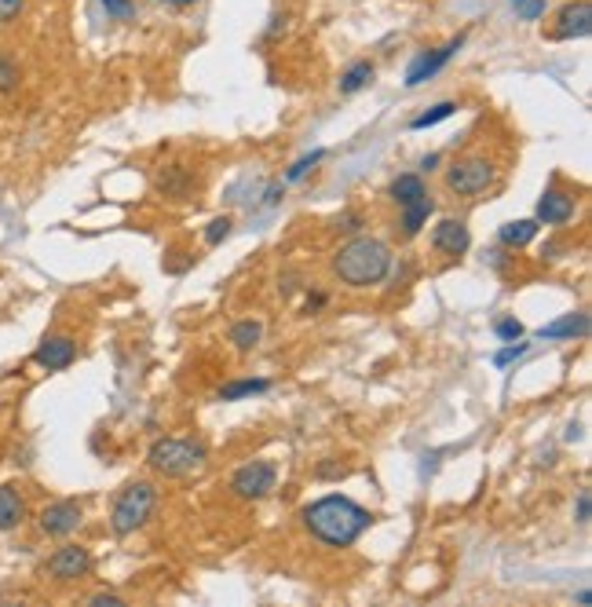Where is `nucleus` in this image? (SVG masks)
Instances as JSON below:
<instances>
[{"mask_svg":"<svg viewBox=\"0 0 592 607\" xmlns=\"http://www.w3.org/2000/svg\"><path fill=\"white\" fill-rule=\"evenodd\" d=\"M585 333H589V315H585V311H571V315H563L560 322L541 326L538 337L541 341H574V337H585Z\"/></svg>","mask_w":592,"mask_h":607,"instance_id":"14","label":"nucleus"},{"mask_svg":"<svg viewBox=\"0 0 592 607\" xmlns=\"http://www.w3.org/2000/svg\"><path fill=\"white\" fill-rule=\"evenodd\" d=\"M271 22H275V26H271V30H267V37H278V33H286V15H275V19H271Z\"/></svg>","mask_w":592,"mask_h":607,"instance_id":"34","label":"nucleus"},{"mask_svg":"<svg viewBox=\"0 0 592 607\" xmlns=\"http://www.w3.org/2000/svg\"><path fill=\"white\" fill-rule=\"evenodd\" d=\"M322 304H326V297H322V293H307V315H311V311H318Z\"/></svg>","mask_w":592,"mask_h":607,"instance_id":"35","label":"nucleus"},{"mask_svg":"<svg viewBox=\"0 0 592 607\" xmlns=\"http://www.w3.org/2000/svg\"><path fill=\"white\" fill-rule=\"evenodd\" d=\"M454 114H457V103H454V99H446V103H435L432 110H424L421 118H413L410 128H413V132H421V128H432V125H439V121L454 118Z\"/></svg>","mask_w":592,"mask_h":607,"instance_id":"23","label":"nucleus"},{"mask_svg":"<svg viewBox=\"0 0 592 607\" xmlns=\"http://www.w3.org/2000/svg\"><path fill=\"white\" fill-rule=\"evenodd\" d=\"M468 245H472V235H468V224L465 220H454L446 216L439 224L432 227V249L443 256H465Z\"/></svg>","mask_w":592,"mask_h":607,"instance_id":"11","label":"nucleus"},{"mask_svg":"<svg viewBox=\"0 0 592 607\" xmlns=\"http://www.w3.org/2000/svg\"><path fill=\"white\" fill-rule=\"evenodd\" d=\"M231 227H234L231 216H216V220L209 224V231H205V242H209V245H220L223 238L231 235Z\"/></svg>","mask_w":592,"mask_h":607,"instance_id":"28","label":"nucleus"},{"mask_svg":"<svg viewBox=\"0 0 592 607\" xmlns=\"http://www.w3.org/2000/svg\"><path fill=\"white\" fill-rule=\"evenodd\" d=\"M92 604H125V600L114 597V593H96V597H92Z\"/></svg>","mask_w":592,"mask_h":607,"instance_id":"36","label":"nucleus"},{"mask_svg":"<svg viewBox=\"0 0 592 607\" xmlns=\"http://www.w3.org/2000/svg\"><path fill=\"white\" fill-rule=\"evenodd\" d=\"M260 337H264V326L256 319H242L231 326V344L238 352H253L256 344H260Z\"/></svg>","mask_w":592,"mask_h":607,"instance_id":"22","label":"nucleus"},{"mask_svg":"<svg viewBox=\"0 0 592 607\" xmlns=\"http://www.w3.org/2000/svg\"><path fill=\"white\" fill-rule=\"evenodd\" d=\"M154 505H158V490L150 480L128 483L121 494L114 498V509H110V531L117 538H128L136 534L139 527H147V520L154 516Z\"/></svg>","mask_w":592,"mask_h":607,"instance_id":"3","label":"nucleus"},{"mask_svg":"<svg viewBox=\"0 0 592 607\" xmlns=\"http://www.w3.org/2000/svg\"><path fill=\"white\" fill-rule=\"evenodd\" d=\"M19 63L15 59H8V55H0V96H8V92H15L19 88Z\"/></svg>","mask_w":592,"mask_h":607,"instance_id":"25","label":"nucleus"},{"mask_svg":"<svg viewBox=\"0 0 592 607\" xmlns=\"http://www.w3.org/2000/svg\"><path fill=\"white\" fill-rule=\"evenodd\" d=\"M494 333L508 344V341H519V337H523V326H519V322L508 315V319H497L494 322Z\"/></svg>","mask_w":592,"mask_h":607,"instance_id":"29","label":"nucleus"},{"mask_svg":"<svg viewBox=\"0 0 592 607\" xmlns=\"http://www.w3.org/2000/svg\"><path fill=\"white\" fill-rule=\"evenodd\" d=\"M512 8L523 22H534L545 15V0H512Z\"/></svg>","mask_w":592,"mask_h":607,"instance_id":"27","label":"nucleus"},{"mask_svg":"<svg viewBox=\"0 0 592 607\" xmlns=\"http://www.w3.org/2000/svg\"><path fill=\"white\" fill-rule=\"evenodd\" d=\"M373 77H377V66H373L370 59H355V63H351L337 81L340 96H359L362 88L373 85Z\"/></svg>","mask_w":592,"mask_h":607,"instance_id":"16","label":"nucleus"},{"mask_svg":"<svg viewBox=\"0 0 592 607\" xmlns=\"http://www.w3.org/2000/svg\"><path fill=\"white\" fill-rule=\"evenodd\" d=\"M432 213H435V198H432V194H424L421 202L406 205V209H402V216H399L402 238H417V235H421V227L428 224V216H432Z\"/></svg>","mask_w":592,"mask_h":607,"instance_id":"19","label":"nucleus"},{"mask_svg":"<svg viewBox=\"0 0 592 607\" xmlns=\"http://www.w3.org/2000/svg\"><path fill=\"white\" fill-rule=\"evenodd\" d=\"M592 33V0H571L556 11L552 26L545 30L549 41H582Z\"/></svg>","mask_w":592,"mask_h":607,"instance_id":"7","label":"nucleus"},{"mask_svg":"<svg viewBox=\"0 0 592 607\" xmlns=\"http://www.w3.org/2000/svg\"><path fill=\"white\" fill-rule=\"evenodd\" d=\"M209 450L198 439H158L147 454V465L165 480H183L205 465Z\"/></svg>","mask_w":592,"mask_h":607,"instance_id":"4","label":"nucleus"},{"mask_svg":"<svg viewBox=\"0 0 592 607\" xmlns=\"http://www.w3.org/2000/svg\"><path fill=\"white\" fill-rule=\"evenodd\" d=\"M81 523H85V512H81V505H77L74 498L52 501V505H44L41 516H37V527H41L48 538H66V534H74Z\"/></svg>","mask_w":592,"mask_h":607,"instance_id":"9","label":"nucleus"},{"mask_svg":"<svg viewBox=\"0 0 592 607\" xmlns=\"http://www.w3.org/2000/svg\"><path fill=\"white\" fill-rule=\"evenodd\" d=\"M424 194H428V187H424L421 172H402V176H395L392 187H388V198H392L399 209H406V205L421 202Z\"/></svg>","mask_w":592,"mask_h":607,"instance_id":"15","label":"nucleus"},{"mask_svg":"<svg viewBox=\"0 0 592 607\" xmlns=\"http://www.w3.org/2000/svg\"><path fill=\"white\" fill-rule=\"evenodd\" d=\"M497 183L494 161L479 158V154H468V158H457L450 169H446V187L457 194V198H476V194L490 191Z\"/></svg>","mask_w":592,"mask_h":607,"instance_id":"5","label":"nucleus"},{"mask_svg":"<svg viewBox=\"0 0 592 607\" xmlns=\"http://www.w3.org/2000/svg\"><path fill=\"white\" fill-rule=\"evenodd\" d=\"M22 8H26V0H0V26L11 19H19Z\"/></svg>","mask_w":592,"mask_h":607,"instance_id":"32","label":"nucleus"},{"mask_svg":"<svg viewBox=\"0 0 592 607\" xmlns=\"http://www.w3.org/2000/svg\"><path fill=\"white\" fill-rule=\"evenodd\" d=\"M589 516H592V494L589 490H582V494H578V505H574V520L582 523H589Z\"/></svg>","mask_w":592,"mask_h":607,"instance_id":"33","label":"nucleus"},{"mask_svg":"<svg viewBox=\"0 0 592 607\" xmlns=\"http://www.w3.org/2000/svg\"><path fill=\"white\" fill-rule=\"evenodd\" d=\"M22 516H26V501H22L19 487L4 483V487H0V534L15 531L22 523Z\"/></svg>","mask_w":592,"mask_h":607,"instance_id":"17","label":"nucleus"},{"mask_svg":"<svg viewBox=\"0 0 592 607\" xmlns=\"http://www.w3.org/2000/svg\"><path fill=\"white\" fill-rule=\"evenodd\" d=\"M322 158H326V150H322V147H318V150H311V154H304V158L296 161L293 169L286 172V183H296V180H304L307 172L315 169V165H318V161H322Z\"/></svg>","mask_w":592,"mask_h":607,"instance_id":"26","label":"nucleus"},{"mask_svg":"<svg viewBox=\"0 0 592 607\" xmlns=\"http://www.w3.org/2000/svg\"><path fill=\"white\" fill-rule=\"evenodd\" d=\"M392 271V249L373 235H355L333 253V275L348 289L381 286Z\"/></svg>","mask_w":592,"mask_h":607,"instance_id":"2","label":"nucleus"},{"mask_svg":"<svg viewBox=\"0 0 592 607\" xmlns=\"http://www.w3.org/2000/svg\"><path fill=\"white\" fill-rule=\"evenodd\" d=\"M527 352V344L523 341H508L505 348H501V352L494 355V366H508V363H516L519 355Z\"/></svg>","mask_w":592,"mask_h":607,"instance_id":"30","label":"nucleus"},{"mask_svg":"<svg viewBox=\"0 0 592 607\" xmlns=\"http://www.w3.org/2000/svg\"><path fill=\"white\" fill-rule=\"evenodd\" d=\"M435 165H439V154H424L421 158V172H432Z\"/></svg>","mask_w":592,"mask_h":607,"instance_id":"37","label":"nucleus"},{"mask_svg":"<svg viewBox=\"0 0 592 607\" xmlns=\"http://www.w3.org/2000/svg\"><path fill=\"white\" fill-rule=\"evenodd\" d=\"M158 191L165 194V198H187V194H191V176H187L180 165H172V169H165L158 176Z\"/></svg>","mask_w":592,"mask_h":607,"instance_id":"21","label":"nucleus"},{"mask_svg":"<svg viewBox=\"0 0 592 607\" xmlns=\"http://www.w3.org/2000/svg\"><path fill=\"white\" fill-rule=\"evenodd\" d=\"M271 388L267 377H242V381H231L220 388V403H238V399H249V395H264Z\"/></svg>","mask_w":592,"mask_h":607,"instance_id":"20","label":"nucleus"},{"mask_svg":"<svg viewBox=\"0 0 592 607\" xmlns=\"http://www.w3.org/2000/svg\"><path fill=\"white\" fill-rule=\"evenodd\" d=\"M461 48H465V33H457L454 41H446L443 48H424V52H417L410 70H406V88H417L424 85V81H432L439 70H446V63H450Z\"/></svg>","mask_w":592,"mask_h":607,"instance_id":"8","label":"nucleus"},{"mask_svg":"<svg viewBox=\"0 0 592 607\" xmlns=\"http://www.w3.org/2000/svg\"><path fill=\"white\" fill-rule=\"evenodd\" d=\"M48 575L55 582H81V578L92 575V553H88L85 545H63L48 560Z\"/></svg>","mask_w":592,"mask_h":607,"instance_id":"10","label":"nucleus"},{"mask_svg":"<svg viewBox=\"0 0 592 607\" xmlns=\"http://www.w3.org/2000/svg\"><path fill=\"white\" fill-rule=\"evenodd\" d=\"M538 231H541L538 220H508V224L497 231V242L516 253V249H527V245L538 238Z\"/></svg>","mask_w":592,"mask_h":607,"instance_id":"18","label":"nucleus"},{"mask_svg":"<svg viewBox=\"0 0 592 607\" xmlns=\"http://www.w3.org/2000/svg\"><path fill=\"white\" fill-rule=\"evenodd\" d=\"M77 359V344L70 337H48V341L33 352V363L41 370H66Z\"/></svg>","mask_w":592,"mask_h":607,"instance_id":"13","label":"nucleus"},{"mask_svg":"<svg viewBox=\"0 0 592 607\" xmlns=\"http://www.w3.org/2000/svg\"><path fill=\"white\" fill-rule=\"evenodd\" d=\"M574 213H578V202H574V194L560 191V187H549V191L541 194V202H538V224H545V227H563V224H571Z\"/></svg>","mask_w":592,"mask_h":607,"instance_id":"12","label":"nucleus"},{"mask_svg":"<svg viewBox=\"0 0 592 607\" xmlns=\"http://www.w3.org/2000/svg\"><path fill=\"white\" fill-rule=\"evenodd\" d=\"M99 8L106 11L110 22H132L136 19V0H99Z\"/></svg>","mask_w":592,"mask_h":607,"instance_id":"24","label":"nucleus"},{"mask_svg":"<svg viewBox=\"0 0 592 607\" xmlns=\"http://www.w3.org/2000/svg\"><path fill=\"white\" fill-rule=\"evenodd\" d=\"M278 483V469L271 465V461H245L242 469L231 476V490L238 494L242 501H260L267 498L271 490H275Z\"/></svg>","mask_w":592,"mask_h":607,"instance_id":"6","label":"nucleus"},{"mask_svg":"<svg viewBox=\"0 0 592 607\" xmlns=\"http://www.w3.org/2000/svg\"><path fill=\"white\" fill-rule=\"evenodd\" d=\"M304 527L315 542L329 549H348L373 527V512L362 509L348 494H326L304 509Z\"/></svg>","mask_w":592,"mask_h":607,"instance_id":"1","label":"nucleus"},{"mask_svg":"<svg viewBox=\"0 0 592 607\" xmlns=\"http://www.w3.org/2000/svg\"><path fill=\"white\" fill-rule=\"evenodd\" d=\"M362 227V213H355V209H348V213L337 216V231H344V235H355Z\"/></svg>","mask_w":592,"mask_h":607,"instance_id":"31","label":"nucleus"},{"mask_svg":"<svg viewBox=\"0 0 592 607\" xmlns=\"http://www.w3.org/2000/svg\"><path fill=\"white\" fill-rule=\"evenodd\" d=\"M161 4H165V8H194L198 0H161Z\"/></svg>","mask_w":592,"mask_h":607,"instance_id":"38","label":"nucleus"}]
</instances>
